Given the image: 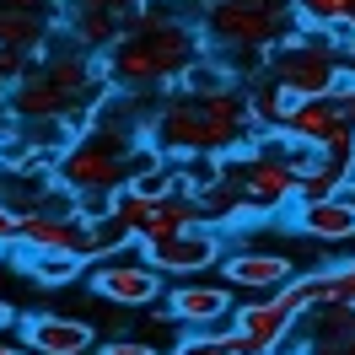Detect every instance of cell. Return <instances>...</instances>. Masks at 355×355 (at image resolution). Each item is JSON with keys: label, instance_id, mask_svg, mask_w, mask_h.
<instances>
[{"label": "cell", "instance_id": "cell-14", "mask_svg": "<svg viewBox=\"0 0 355 355\" xmlns=\"http://www.w3.org/2000/svg\"><path fill=\"white\" fill-rule=\"evenodd\" d=\"M221 280L226 286H248V291H280L296 280V269L280 253H232V259H221Z\"/></svg>", "mask_w": 355, "mask_h": 355}, {"label": "cell", "instance_id": "cell-26", "mask_svg": "<svg viewBox=\"0 0 355 355\" xmlns=\"http://www.w3.org/2000/svg\"><path fill=\"white\" fill-rule=\"evenodd\" d=\"M113 205H119V194H108V189H87L81 205H76V216L97 226V221H113Z\"/></svg>", "mask_w": 355, "mask_h": 355}, {"label": "cell", "instance_id": "cell-20", "mask_svg": "<svg viewBox=\"0 0 355 355\" xmlns=\"http://www.w3.org/2000/svg\"><path fill=\"white\" fill-rule=\"evenodd\" d=\"M302 97H291L275 76L264 70V81L259 87H248V108H253V124H264V130H286V119H291V108H296Z\"/></svg>", "mask_w": 355, "mask_h": 355}, {"label": "cell", "instance_id": "cell-15", "mask_svg": "<svg viewBox=\"0 0 355 355\" xmlns=\"http://www.w3.org/2000/svg\"><path fill=\"white\" fill-rule=\"evenodd\" d=\"M200 221H205L200 200H194L189 189H178V194H167V200L151 205V216H146V226H140L135 248H140V243H156V237H173V232H183V226H200Z\"/></svg>", "mask_w": 355, "mask_h": 355}, {"label": "cell", "instance_id": "cell-8", "mask_svg": "<svg viewBox=\"0 0 355 355\" xmlns=\"http://www.w3.org/2000/svg\"><path fill=\"white\" fill-rule=\"evenodd\" d=\"M17 248H33V253H76V259H108V248L97 237V226L81 221V216H49V210H33L22 216V243Z\"/></svg>", "mask_w": 355, "mask_h": 355}, {"label": "cell", "instance_id": "cell-24", "mask_svg": "<svg viewBox=\"0 0 355 355\" xmlns=\"http://www.w3.org/2000/svg\"><path fill=\"white\" fill-rule=\"evenodd\" d=\"M178 87H183V92H194V97H210V92H226V87H232V76H226L216 60H205V54H200L194 65L183 70V81H178Z\"/></svg>", "mask_w": 355, "mask_h": 355}, {"label": "cell", "instance_id": "cell-33", "mask_svg": "<svg viewBox=\"0 0 355 355\" xmlns=\"http://www.w3.org/2000/svg\"><path fill=\"white\" fill-rule=\"evenodd\" d=\"M11 323H17V312H11V302H0V334L11 329Z\"/></svg>", "mask_w": 355, "mask_h": 355}, {"label": "cell", "instance_id": "cell-30", "mask_svg": "<svg viewBox=\"0 0 355 355\" xmlns=\"http://www.w3.org/2000/svg\"><path fill=\"white\" fill-rule=\"evenodd\" d=\"M339 302H350V307H355V259H350V264H339Z\"/></svg>", "mask_w": 355, "mask_h": 355}, {"label": "cell", "instance_id": "cell-37", "mask_svg": "<svg viewBox=\"0 0 355 355\" xmlns=\"http://www.w3.org/2000/svg\"><path fill=\"white\" fill-rule=\"evenodd\" d=\"M0 248H6V243H0Z\"/></svg>", "mask_w": 355, "mask_h": 355}, {"label": "cell", "instance_id": "cell-2", "mask_svg": "<svg viewBox=\"0 0 355 355\" xmlns=\"http://www.w3.org/2000/svg\"><path fill=\"white\" fill-rule=\"evenodd\" d=\"M248 124H253V108H248V92H237V87L210 92V97L178 92L151 119V140L167 156H216V151L243 146Z\"/></svg>", "mask_w": 355, "mask_h": 355}, {"label": "cell", "instance_id": "cell-19", "mask_svg": "<svg viewBox=\"0 0 355 355\" xmlns=\"http://www.w3.org/2000/svg\"><path fill=\"white\" fill-rule=\"evenodd\" d=\"M296 17L312 33H329L334 44H345L355 27V0H296Z\"/></svg>", "mask_w": 355, "mask_h": 355}, {"label": "cell", "instance_id": "cell-6", "mask_svg": "<svg viewBox=\"0 0 355 355\" xmlns=\"http://www.w3.org/2000/svg\"><path fill=\"white\" fill-rule=\"evenodd\" d=\"M92 291L113 307H156V302H167V275L146 253H119L92 269Z\"/></svg>", "mask_w": 355, "mask_h": 355}, {"label": "cell", "instance_id": "cell-5", "mask_svg": "<svg viewBox=\"0 0 355 355\" xmlns=\"http://www.w3.org/2000/svg\"><path fill=\"white\" fill-rule=\"evenodd\" d=\"M307 312H312L307 275H296L291 286L264 291L259 302L237 307V312H232V329H237V339H243V355H275L291 334L302 329V318H307Z\"/></svg>", "mask_w": 355, "mask_h": 355}, {"label": "cell", "instance_id": "cell-17", "mask_svg": "<svg viewBox=\"0 0 355 355\" xmlns=\"http://www.w3.org/2000/svg\"><path fill=\"white\" fill-rule=\"evenodd\" d=\"M345 119V108H339V97H302L296 108H291L286 119V135H296V140H329V130Z\"/></svg>", "mask_w": 355, "mask_h": 355}, {"label": "cell", "instance_id": "cell-36", "mask_svg": "<svg viewBox=\"0 0 355 355\" xmlns=\"http://www.w3.org/2000/svg\"><path fill=\"white\" fill-rule=\"evenodd\" d=\"M345 355H355V339H350V350H345Z\"/></svg>", "mask_w": 355, "mask_h": 355}, {"label": "cell", "instance_id": "cell-1", "mask_svg": "<svg viewBox=\"0 0 355 355\" xmlns=\"http://www.w3.org/2000/svg\"><path fill=\"white\" fill-rule=\"evenodd\" d=\"M205 54V27L183 22L173 0H146L135 27L108 49V76L119 92H146V87H173L183 70Z\"/></svg>", "mask_w": 355, "mask_h": 355}, {"label": "cell", "instance_id": "cell-35", "mask_svg": "<svg viewBox=\"0 0 355 355\" xmlns=\"http://www.w3.org/2000/svg\"><path fill=\"white\" fill-rule=\"evenodd\" d=\"M318 355H345V350H318Z\"/></svg>", "mask_w": 355, "mask_h": 355}, {"label": "cell", "instance_id": "cell-13", "mask_svg": "<svg viewBox=\"0 0 355 355\" xmlns=\"http://www.w3.org/2000/svg\"><path fill=\"white\" fill-rule=\"evenodd\" d=\"M97 329L81 323V318H60V312H38L22 323V345L33 355H87Z\"/></svg>", "mask_w": 355, "mask_h": 355}, {"label": "cell", "instance_id": "cell-4", "mask_svg": "<svg viewBox=\"0 0 355 355\" xmlns=\"http://www.w3.org/2000/svg\"><path fill=\"white\" fill-rule=\"evenodd\" d=\"M264 70L291 92V97H334L350 81L345 54L329 33H291L286 44H275L264 54Z\"/></svg>", "mask_w": 355, "mask_h": 355}, {"label": "cell", "instance_id": "cell-22", "mask_svg": "<svg viewBox=\"0 0 355 355\" xmlns=\"http://www.w3.org/2000/svg\"><path fill=\"white\" fill-rule=\"evenodd\" d=\"M173 355H243L237 329H194L173 345Z\"/></svg>", "mask_w": 355, "mask_h": 355}, {"label": "cell", "instance_id": "cell-12", "mask_svg": "<svg viewBox=\"0 0 355 355\" xmlns=\"http://www.w3.org/2000/svg\"><path fill=\"white\" fill-rule=\"evenodd\" d=\"M296 232H307L312 243H355V200L350 189L323 194V200H296Z\"/></svg>", "mask_w": 355, "mask_h": 355}, {"label": "cell", "instance_id": "cell-9", "mask_svg": "<svg viewBox=\"0 0 355 355\" xmlns=\"http://www.w3.org/2000/svg\"><path fill=\"white\" fill-rule=\"evenodd\" d=\"M237 183H243L253 216H259V210H264V216H280L286 205L302 200V178L291 173V162L280 151H253L243 167H237Z\"/></svg>", "mask_w": 355, "mask_h": 355}, {"label": "cell", "instance_id": "cell-10", "mask_svg": "<svg viewBox=\"0 0 355 355\" xmlns=\"http://www.w3.org/2000/svg\"><path fill=\"white\" fill-rule=\"evenodd\" d=\"M167 312H173V323H189V329H210V323H221L232 318V286L226 280H183V286H167Z\"/></svg>", "mask_w": 355, "mask_h": 355}, {"label": "cell", "instance_id": "cell-16", "mask_svg": "<svg viewBox=\"0 0 355 355\" xmlns=\"http://www.w3.org/2000/svg\"><path fill=\"white\" fill-rule=\"evenodd\" d=\"M65 22H70V44H81L87 54H108L130 33V22L119 11H65Z\"/></svg>", "mask_w": 355, "mask_h": 355}, {"label": "cell", "instance_id": "cell-25", "mask_svg": "<svg viewBox=\"0 0 355 355\" xmlns=\"http://www.w3.org/2000/svg\"><path fill=\"white\" fill-rule=\"evenodd\" d=\"M33 49H11V44H0V87H17L27 70H33Z\"/></svg>", "mask_w": 355, "mask_h": 355}, {"label": "cell", "instance_id": "cell-3", "mask_svg": "<svg viewBox=\"0 0 355 355\" xmlns=\"http://www.w3.org/2000/svg\"><path fill=\"white\" fill-rule=\"evenodd\" d=\"M205 44L243 54V60H264L275 44H286L302 27L296 0H205Z\"/></svg>", "mask_w": 355, "mask_h": 355}, {"label": "cell", "instance_id": "cell-34", "mask_svg": "<svg viewBox=\"0 0 355 355\" xmlns=\"http://www.w3.org/2000/svg\"><path fill=\"white\" fill-rule=\"evenodd\" d=\"M0 355H33V350H27V345H6V339H0Z\"/></svg>", "mask_w": 355, "mask_h": 355}, {"label": "cell", "instance_id": "cell-32", "mask_svg": "<svg viewBox=\"0 0 355 355\" xmlns=\"http://www.w3.org/2000/svg\"><path fill=\"white\" fill-rule=\"evenodd\" d=\"M11 124H17V108H11V103H6V97H0V140H6V135H11Z\"/></svg>", "mask_w": 355, "mask_h": 355}, {"label": "cell", "instance_id": "cell-23", "mask_svg": "<svg viewBox=\"0 0 355 355\" xmlns=\"http://www.w3.org/2000/svg\"><path fill=\"white\" fill-rule=\"evenodd\" d=\"M130 189L140 194V200H167V194H178V162L167 156V162H156V167H146V173H135Z\"/></svg>", "mask_w": 355, "mask_h": 355}, {"label": "cell", "instance_id": "cell-28", "mask_svg": "<svg viewBox=\"0 0 355 355\" xmlns=\"http://www.w3.org/2000/svg\"><path fill=\"white\" fill-rule=\"evenodd\" d=\"M97 355H162V350H151L146 339H108V345H97Z\"/></svg>", "mask_w": 355, "mask_h": 355}, {"label": "cell", "instance_id": "cell-11", "mask_svg": "<svg viewBox=\"0 0 355 355\" xmlns=\"http://www.w3.org/2000/svg\"><path fill=\"white\" fill-rule=\"evenodd\" d=\"M54 17H60V0H0V44L49 54Z\"/></svg>", "mask_w": 355, "mask_h": 355}, {"label": "cell", "instance_id": "cell-31", "mask_svg": "<svg viewBox=\"0 0 355 355\" xmlns=\"http://www.w3.org/2000/svg\"><path fill=\"white\" fill-rule=\"evenodd\" d=\"M334 97H339V108H345V119L355 124V76H350V81H345L339 92H334Z\"/></svg>", "mask_w": 355, "mask_h": 355}, {"label": "cell", "instance_id": "cell-29", "mask_svg": "<svg viewBox=\"0 0 355 355\" xmlns=\"http://www.w3.org/2000/svg\"><path fill=\"white\" fill-rule=\"evenodd\" d=\"M0 243H6V248L22 243V216H17V210H6V205H0Z\"/></svg>", "mask_w": 355, "mask_h": 355}, {"label": "cell", "instance_id": "cell-18", "mask_svg": "<svg viewBox=\"0 0 355 355\" xmlns=\"http://www.w3.org/2000/svg\"><path fill=\"white\" fill-rule=\"evenodd\" d=\"M318 329L307 334L318 350H350V339H355V307L350 302H323V307H312L307 312Z\"/></svg>", "mask_w": 355, "mask_h": 355}, {"label": "cell", "instance_id": "cell-27", "mask_svg": "<svg viewBox=\"0 0 355 355\" xmlns=\"http://www.w3.org/2000/svg\"><path fill=\"white\" fill-rule=\"evenodd\" d=\"M140 6H146V0H65V11H119L130 27H135V17H140Z\"/></svg>", "mask_w": 355, "mask_h": 355}, {"label": "cell", "instance_id": "cell-21", "mask_svg": "<svg viewBox=\"0 0 355 355\" xmlns=\"http://www.w3.org/2000/svg\"><path fill=\"white\" fill-rule=\"evenodd\" d=\"M22 269L38 280V286H70V280L87 269V259H76V253H33V248H22Z\"/></svg>", "mask_w": 355, "mask_h": 355}, {"label": "cell", "instance_id": "cell-7", "mask_svg": "<svg viewBox=\"0 0 355 355\" xmlns=\"http://www.w3.org/2000/svg\"><path fill=\"white\" fill-rule=\"evenodd\" d=\"M140 253H146L167 280H194V275H205L210 264H221V232H216L210 221H200V226L173 232V237L140 243Z\"/></svg>", "mask_w": 355, "mask_h": 355}]
</instances>
